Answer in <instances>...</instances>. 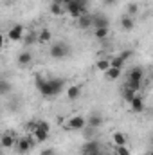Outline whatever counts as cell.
Listing matches in <instances>:
<instances>
[{
	"label": "cell",
	"mask_w": 153,
	"mask_h": 155,
	"mask_svg": "<svg viewBox=\"0 0 153 155\" xmlns=\"http://www.w3.org/2000/svg\"><path fill=\"white\" fill-rule=\"evenodd\" d=\"M13 90V85L7 81V79H0V96H5Z\"/></svg>",
	"instance_id": "cell-21"
},
{
	"label": "cell",
	"mask_w": 153,
	"mask_h": 155,
	"mask_svg": "<svg viewBox=\"0 0 153 155\" xmlns=\"http://www.w3.org/2000/svg\"><path fill=\"white\" fill-rule=\"evenodd\" d=\"M67 97H69L70 101H76L77 97H81V87H79V85H70V87L67 88Z\"/></svg>",
	"instance_id": "cell-14"
},
{
	"label": "cell",
	"mask_w": 153,
	"mask_h": 155,
	"mask_svg": "<svg viewBox=\"0 0 153 155\" xmlns=\"http://www.w3.org/2000/svg\"><path fill=\"white\" fill-rule=\"evenodd\" d=\"M34 85L38 88V92L45 97H56L58 94L63 92L65 81L61 78H43V76H36L34 78Z\"/></svg>",
	"instance_id": "cell-1"
},
{
	"label": "cell",
	"mask_w": 153,
	"mask_h": 155,
	"mask_svg": "<svg viewBox=\"0 0 153 155\" xmlns=\"http://www.w3.org/2000/svg\"><path fill=\"white\" fill-rule=\"evenodd\" d=\"M24 35H25V29H24V25H20V24L13 25V27L9 29V33H7V36H9L11 41H20V40L24 38Z\"/></svg>",
	"instance_id": "cell-6"
},
{
	"label": "cell",
	"mask_w": 153,
	"mask_h": 155,
	"mask_svg": "<svg viewBox=\"0 0 153 155\" xmlns=\"http://www.w3.org/2000/svg\"><path fill=\"white\" fill-rule=\"evenodd\" d=\"M0 146H2L4 150H11V148L15 146V137H13L11 134H2V137H0Z\"/></svg>",
	"instance_id": "cell-11"
},
{
	"label": "cell",
	"mask_w": 153,
	"mask_h": 155,
	"mask_svg": "<svg viewBox=\"0 0 153 155\" xmlns=\"http://www.w3.org/2000/svg\"><path fill=\"white\" fill-rule=\"evenodd\" d=\"M41 155H56V153H54V150H52V148H47V150H43V152H41Z\"/></svg>",
	"instance_id": "cell-31"
},
{
	"label": "cell",
	"mask_w": 153,
	"mask_h": 155,
	"mask_svg": "<svg viewBox=\"0 0 153 155\" xmlns=\"http://www.w3.org/2000/svg\"><path fill=\"white\" fill-rule=\"evenodd\" d=\"M112 141H114L115 146H126V141H128V135L122 134V132H115L112 135Z\"/></svg>",
	"instance_id": "cell-15"
},
{
	"label": "cell",
	"mask_w": 153,
	"mask_h": 155,
	"mask_svg": "<svg viewBox=\"0 0 153 155\" xmlns=\"http://www.w3.org/2000/svg\"><path fill=\"white\" fill-rule=\"evenodd\" d=\"M31 134H33V137H34V141H36V143H45V141L49 139V132H47V130H43V128H40V126H36Z\"/></svg>",
	"instance_id": "cell-10"
},
{
	"label": "cell",
	"mask_w": 153,
	"mask_h": 155,
	"mask_svg": "<svg viewBox=\"0 0 153 155\" xmlns=\"http://www.w3.org/2000/svg\"><path fill=\"white\" fill-rule=\"evenodd\" d=\"M115 153L117 155H130V150L126 146H115Z\"/></svg>",
	"instance_id": "cell-28"
},
{
	"label": "cell",
	"mask_w": 153,
	"mask_h": 155,
	"mask_svg": "<svg viewBox=\"0 0 153 155\" xmlns=\"http://www.w3.org/2000/svg\"><path fill=\"white\" fill-rule=\"evenodd\" d=\"M52 4H61V0H52Z\"/></svg>",
	"instance_id": "cell-34"
},
{
	"label": "cell",
	"mask_w": 153,
	"mask_h": 155,
	"mask_svg": "<svg viewBox=\"0 0 153 155\" xmlns=\"http://www.w3.org/2000/svg\"><path fill=\"white\" fill-rule=\"evenodd\" d=\"M50 13H52L54 16H60V15L65 13V7H63L61 4H52V5H50Z\"/></svg>",
	"instance_id": "cell-25"
},
{
	"label": "cell",
	"mask_w": 153,
	"mask_h": 155,
	"mask_svg": "<svg viewBox=\"0 0 153 155\" xmlns=\"http://www.w3.org/2000/svg\"><path fill=\"white\" fill-rule=\"evenodd\" d=\"M124 63H126V60H124L121 54L110 60V67H114V69H122V65H124Z\"/></svg>",
	"instance_id": "cell-23"
},
{
	"label": "cell",
	"mask_w": 153,
	"mask_h": 155,
	"mask_svg": "<svg viewBox=\"0 0 153 155\" xmlns=\"http://www.w3.org/2000/svg\"><path fill=\"white\" fill-rule=\"evenodd\" d=\"M86 155H101V152H99V153H86Z\"/></svg>",
	"instance_id": "cell-36"
},
{
	"label": "cell",
	"mask_w": 153,
	"mask_h": 155,
	"mask_svg": "<svg viewBox=\"0 0 153 155\" xmlns=\"http://www.w3.org/2000/svg\"><path fill=\"white\" fill-rule=\"evenodd\" d=\"M69 128L70 130H83L86 128V117L83 116H74L69 119Z\"/></svg>",
	"instance_id": "cell-7"
},
{
	"label": "cell",
	"mask_w": 153,
	"mask_h": 155,
	"mask_svg": "<svg viewBox=\"0 0 153 155\" xmlns=\"http://www.w3.org/2000/svg\"><path fill=\"white\" fill-rule=\"evenodd\" d=\"M85 0H72L69 4H65V13H69L72 18H79L81 15H85Z\"/></svg>",
	"instance_id": "cell-2"
},
{
	"label": "cell",
	"mask_w": 153,
	"mask_h": 155,
	"mask_svg": "<svg viewBox=\"0 0 153 155\" xmlns=\"http://www.w3.org/2000/svg\"><path fill=\"white\" fill-rule=\"evenodd\" d=\"M144 79V69L142 67H133L128 74V81H142Z\"/></svg>",
	"instance_id": "cell-9"
},
{
	"label": "cell",
	"mask_w": 153,
	"mask_h": 155,
	"mask_svg": "<svg viewBox=\"0 0 153 155\" xmlns=\"http://www.w3.org/2000/svg\"><path fill=\"white\" fill-rule=\"evenodd\" d=\"M110 35V27H96L94 29V36L97 40H106Z\"/></svg>",
	"instance_id": "cell-16"
},
{
	"label": "cell",
	"mask_w": 153,
	"mask_h": 155,
	"mask_svg": "<svg viewBox=\"0 0 153 155\" xmlns=\"http://www.w3.org/2000/svg\"><path fill=\"white\" fill-rule=\"evenodd\" d=\"M128 88H132L135 92H141L142 90V81H128Z\"/></svg>",
	"instance_id": "cell-27"
},
{
	"label": "cell",
	"mask_w": 153,
	"mask_h": 155,
	"mask_svg": "<svg viewBox=\"0 0 153 155\" xmlns=\"http://www.w3.org/2000/svg\"><path fill=\"white\" fill-rule=\"evenodd\" d=\"M0 155H4V153H2V150H0Z\"/></svg>",
	"instance_id": "cell-37"
},
{
	"label": "cell",
	"mask_w": 153,
	"mask_h": 155,
	"mask_svg": "<svg viewBox=\"0 0 153 155\" xmlns=\"http://www.w3.org/2000/svg\"><path fill=\"white\" fill-rule=\"evenodd\" d=\"M103 124V117L101 116H90L86 119V126H90V128H99Z\"/></svg>",
	"instance_id": "cell-19"
},
{
	"label": "cell",
	"mask_w": 153,
	"mask_h": 155,
	"mask_svg": "<svg viewBox=\"0 0 153 155\" xmlns=\"http://www.w3.org/2000/svg\"><path fill=\"white\" fill-rule=\"evenodd\" d=\"M101 155H103V153H101Z\"/></svg>",
	"instance_id": "cell-39"
},
{
	"label": "cell",
	"mask_w": 153,
	"mask_h": 155,
	"mask_svg": "<svg viewBox=\"0 0 153 155\" xmlns=\"http://www.w3.org/2000/svg\"><path fill=\"white\" fill-rule=\"evenodd\" d=\"M96 67L99 69V71H108L110 69V60H99V61H96Z\"/></svg>",
	"instance_id": "cell-26"
},
{
	"label": "cell",
	"mask_w": 153,
	"mask_h": 155,
	"mask_svg": "<svg viewBox=\"0 0 153 155\" xmlns=\"http://www.w3.org/2000/svg\"><path fill=\"white\" fill-rule=\"evenodd\" d=\"M36 126H38V121H31V123L27 124V130H29V132H33Z\"/></svg>",
	"instance_id": "cell-30"
},
{
	"label": "cell",
	"mask_w": 153,
	"mask_h": 155,
	"mask_svg": "<svg viewBox=\"0 0 153 155\" xmlns=\"http://www.w3.org/2000/svg\"><path fill=\"white\" fill-rule=\"evenodd\" d=\"M9 2H13V0H9Z\"/></svg>",
	"instance_id": "cell-38"
},
{
	"label": "cell",
	"mask_w": 153,
	"mask_h": 155,
	"mask_svg": "<svg viewBox=\"0 0 153 155\" xmlns=\"http://www.w3.org/2000/svg\"><path fill=\"white\" fill-rule=\"evenodd\" d=\"M121 72H122V69H114V67H110L108 71H105V76L108 81H115L117 78H121Z\"/></svg>",
	"instance_id": "cell-18"
},
{
	"label": "cell",
	"mask_w": 153,
	"mask_h": 155,
	"mask_svg": "<svg viewBox=\"0 0 153 155\" xmlns=\"http://www.w3.org/2000/svg\"><path fill=\"white\" fill-rule=\"evenodd\" d=\"M77 25H79L81 29H88V27L92 25V16H88L86 13H85V15H81V16L77 18Z\"/></svg>",
	"instance_id": "cell-17"
},
{
	"label": "cell",
	"mask_w": 153,
	"mask_h": 155,
	"mask_svg": "<svg viewBox=\"0 0 153 155\" xmlns=\"http://www.w3.org/2000/svg\"><path fill=\"white\" fill-rule=\"evenodd\" d=\"M2 47H4V35L0 33V52H2Z\"/></svg>",
	"instance_id": "cell-32"
},
{
	"label": "cell",
	"mask_w": 153,
	"mask_h": 155,
	"mask_svg": "<svg viewBox=\"0 0 153 155\" xmlns=\"http://www.w3.org/2000/svg\"><path fill=\"white\" fill-rule=\"evenodd\" d=\"M34 137H29V135H24V137H20L18 141H16V152L18 153H29L31 152V148L34 146Z\"/></svg>",
	"instance_id": "cell-3"
},
{
	"label": "cell",
	"mask_w": 153,
	"mask_h": 155,
	"mask_svg": "<svg viewBox=\"0 0 153 155\" xmlns=\"http://www.w3.org/2000/svg\"><path fill=\"white\" fill-rule=\"evenodd\" d=\"M133 25H135V22H133L132 16H122V20H121V27H122L124 31H132Z\"/></svg>",
	"instance_id": "cell-20"
},
{
	"label": "cell",
	"mask_w": 153,
	"mask_h": 155,
	"mask_svg": "<svg viewBox=\"0 0 153 155\" xmlns=\"http://www.w3.org/2000/svg\"><path fill=\"white\" fill-rule=\"evenodd\" d=\"M36 36H38V41H41V43H47V41H50V40H52V35H50V31H49V29H41Z\"/></svg>",
	"instance_id": "cell-22"
},
{
	"label": "cell",
	"mask_w": 153,
	"mask_h": 155,
	"mask_svg": "<svg viewBox=\"0 0 153 155\" xmlns=\"http://www.w3.org/2000/svg\"><path fill=\"white\" fill-rule=\"evenodd\" d=\"M128 13L130 15H137L139 13V5L137 4H128Z\"/></svg>",
	"instance_id": "cell-29"
},
{
	"label": "cell",
	"mask_w": 153,
	"mask_h": 155,
	"mask_svg": "<svg viewBox=\"0 0 153 155\" xmlns=\"http://www.w3.org/2000/svg\"><path fill=\"white\" fill-rule=\"evenodd\" d=\"M31 61H33V54L29 51H24L18 54V65L20 67H27V65H31Z\"/></svg>",
	"instance_id": "cell-13"
},
{
	"label": "cell",
	"mask_w": 153,
	"mask_h": 155,
	"mask_svg": "<svg viewBox=\"0 0 153 155\" xmlns=\"http://www.w3.org/2000/svg\"><path fill=\"white\" fill-rule=\"evenodd\" d=\"M135 96H137V92H135V90H132V88H128V87L122 90V99H124L126 103H130V101H132Z\"/></svg>",
	"instance_id": "cell-24"
},
{
	"label": "cell",
	"mask_w": 153,
	"mask_h": 155,
	"mask_svg": "<svg viewBox=\"0 0 153 155\" xmlns=\"http://www.w3.org/2000/svg\"><path fill=\"white\" fill-rule=\"evenodd\" d=\"M50 56L52 58H56V60H61V58H65L70 51H69V45H65V43H52V47H50Z\"/></svg>",
	"instance_id": "cell-4"
},
{
	"label": "cell",
	"mask_w": 153,
	"mask_h": 155,
	"mask_svg": "<svg viewBox=\"0 0 153 155\" xmlns=\"http://www.w3.org/2000/svg\"><path fill=\"white\" fill-rule=\"evenodd\" d=\"M69 2H72V0H61V5H65V4H69Z\"/></svg>",
	"instance_id": "cell-33"
},
{
	"label": "cell",
	"mask_w": 153,
	"mask_h": 155,
	"mask_svg": "<svg viewBox=\"0 0 153 155\" xmlns=\"http://www.w3.org/2000/svg\"><path fill=\"white\" fill-rule=\"evenodd\" d=\"M130 105H132V107H130L132 112H135V114H141V112H144V108H146V107H144V99H142L139 94L130 101Z\"/></svg>",
	"instance_id": "cell-8"
},
{
	"label": "cell",
	"mask_w": 153,
	"mask_h": 155,
	"mask_svg": "<svg viewBox=\"0 0 153 155\" xmlns=\"http://www.w3.org/2000/svg\"><path fill=\"white\" fill-rule=\"evenodd\" d=\"M92 25H94V29L96 27H108L110 22L105 15H96V16H92Z\"/></svg>",
	"instance_id": "cell-12"
},
{
	"label": "cell",
	"mask_w": 153,
	"mask_h": 155,
	"mask_svg": "<svg viewBox=\"0 0 153 155\" xmlns=\"http://www.w3.org/2000/svg\"><path fill=\"white\" fill-rule=\"evenodd\" d=\"M105 2H106V4H114L115 0H105Z\"/></svg>",
	"instance_id": "cell-35"
},
{
	"label": "cell",
	"mask_w": 153,
	"mask_h": 155,
	"mask_svg": "<svg viewBox=\"0 0 153 155\" xmlns=\"http://www.w3.org/2000/svg\"><path fill=\"white\" fill-rule=\"evenodd\" d=\"M101 152V143L99 141H96V139H90V141H86L83 146H81V153L86 155V153H99Z\"/></svg>",
	"instance_id": "cell-5"
}]
</instances>
